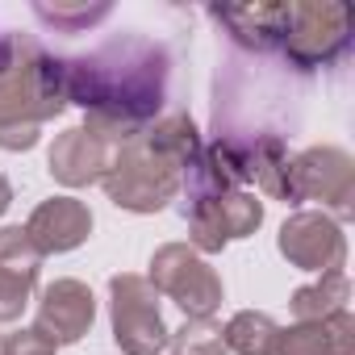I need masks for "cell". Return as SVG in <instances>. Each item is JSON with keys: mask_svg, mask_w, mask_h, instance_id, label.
Masks as SVG:
<instances>
[{"mask_svg": "<svg viewBox=\"0 0 355 355\" xmlns=\"http://www.w3.org/2000/svg\"><path fill=\"white\" fill-rule=\"evenodd\" d=\"M171 59L159 42L125 34L109 46L67 59L63 63V92L67 105L88 113L84 130L109 142L113 150L125 146L146 130V121L163 109Z\"/></svg>", "mask_w": 355, "mask_h": 355, "instance_id": "1", "label": "cell"}, {"mask_svg": "<svg viewBox=\"0 0 355 355\" xmlns=\"http://www.w3.org/2000/svg\"><path fill=\"white\" fill-rule=\"evenodd\" d=\"M67 109L63 59L38 38L0 30V150H30L42 138V121Z\"/></svg>", "mask_w": 355, "mask_h": 355, "instance_id": "2", "label": "cell"}, {"mask_svg": "<svg viewBox=\"0 0 355 355\" xmlns=\"http://www.w3.org/2000/svg\"><path fill=\"white\" fill-rule=\"evenodd\" d=\"M105 193L117 209L130 214H159L180 197V171L163 163L142 138H130L113 150V163L105 171Z\"/></svg>", "mask_w": 355, "mask_h": 355, "instance_id": "3", "label": "cell"}, {"mask_svg": "<svg viewBox=\"0 0 355 355\" xmlns=\"http://www.w3.org/2000/svg\"><path fill=\"white\" fill-rule=\"evenodd\" d=\"M109 318H113V343L125 355H159L171 338L159 313V293L146 276L121 272L109 280Z\"/></svg>", "mask_w": 355, "mask_h": 355, "instance_id": "4", "label": "cell"}, {"mask_svg": "<svg viewBox=\"0 0 355 355\" xmlns=\"http://www.w3.org/2000/svg\"><path fill=\"white\" fill-rule=\"evenodd\" d=\"M150 284L189 318H214L222 309V276L189 243H167L150 255Z\"/></svg>", "mask_w": 355, "mask_h": 355, "instance_id": "5", "label": "cell"}, {"mask_svg": "<svg viewBox=\"0 0 355 355\" xmlns=\"http://www.w3.org/2000/svg\"><path fill=\"white\" fill-rule=\"evenodd\" d=\"M351 42V9L334 0H297L288 34H284V55L297 67H326L334 63Z\"/></svg>", "mask_w": 355, "mask_h": 355, "instance_id": "6", "label": "cell"}, {"mask_svg": "<svg viewBox=\"0 0 355 355\" xmlns=\"http://www.w3.org/2000/svg\"><path fill=\"white\" fill-rule=\"evenodd\" d=\"M280 255L301 268V272H343L347 263V239H343V226L330 218V214H313V209H301L293 214L284 226H280V239H276Z\"/></svg>", "mask_w": 355, "mask_h": 355, "instance_id": "7", "label": "cell"}, {"mask_svg": "<svg viewBox=\"0 0 355 355\" xmlns=\"http://www.w3.org/2000/svg\"><path fill=\"white\" fill-rule=\"evenodd\" d=\"M293 189L297 205L301 201H322L338 218L351 214V193H355V163L338 146H309L293 155Z\"/></svg>", "mask_w": 355, "mask_h": 355, "instance_id": "8", "label": "cell"}, {"mask_svg": "<svg viewBox=\"0 0 355 355\" xmlns=\"http://www.w3.org/2000/svg\"><path fill=\"white\" fill-rule=\"evenodd\" d=\"M189 218V247L201 255H214V251H222L226 243H234V239H251L255 230H259V222H263V201H255L251 193H243V189H234V193H222L218 201H209V205H201V209H193V214H184Z\"/></svg>", "mask_w": 355, "mask_h": 355, "instance_id": "9", "label": "cell"}, {"mask_svg": "<svg viewBox=\"0 0 355 355\" xmlns=\"http://www.w3.org/2000/svg\"><path fill=\"white\" fill-rule=\"evenodd\" d=\"M92 318H96V297L84 280H55L42 288L38 297V318H34V330L46 334L55 347H67V343H80L88 330H92Z\"/></svg>", "mask_w": 355, "mask_h": 355, "instance_id": "10", "label": "cell"}, {"mask_svg": "<svg viewBox=\"0 0 355 355\" xmlns=\"http://www.w3.org/2000/svg\"><path fill=\"white\" fill-rule=\"evenodd\" d=\"M42 255L26 226H0V322H17L34 297Z\"/></svg>", "mask_w": 355, "mask_h": 355, "instance_id": "11", "label": "cell"}, {"mask_svg": "<svg viewBox=\"0 0 355 355\" xmlns=\"http://www.w3.org/2000/svg\"><path fill=\"white\" fill-rule=\"evenodd\" d=\"M46 163H51V175H55L59 184L88 189V184H101L105 180V171L113 163V146L101 142L96 134H88L84 125H71V130H63L55 138Z\"/></svg>", "mask_w": 355, "mask_h": 355, "instance_id": "12", "label": "cell"}, {"mask_svg": "<svg viewBox=\"0 0 355 355\" xmlns=\"http://www.w3.org/2000/svg\"><path fill=\"white\" fill-rule=\"evenodd\" d=\"M26 234L30 243L38 247V255H63V251H76L80 243H88L92 234V209L76 197H51L42 201L30 222H26Z\"/></svg>", "mask_w": 355, "mask_h": 355, "instance_id": "13", "label": "cell"}, {"mask_svg": "<svg viewBox=\"0 0 355 355\" xmlns=\"http://www.w3.org/2000/svg\"><path fill=\"white\" fill-rule=\"evenodd\" d=\"M209 17L218 26H226L239 46L263 55V51L284 46L293 5H226V9H209Z\"/></svg>", "mask_w": 355, "mask_h": 355, "instance_id": "14", "label": "cell"}, {"mask_svg": "<svg viewBox=\"0 0 355 355\" xmlns=\"http://www.w3.org/2000/svg\"><path fill=\"white\" fill-rule=\"evenodd\" d=\"M355 351V322L351 309H338L322 322H297L276 330L268 355H351Z\"/></svg>", "mask_w": 355, "mask_h": 355, "instance_id": "15", "label": "cell"}, {"mask_svg": "<svg viewBox=\"0 0 355 355\" xmlns=\"http://www.w3.org/2000/svg\"><path fill=\"white\" fill-rule=\"evenodd\" d=\"M163 163H171L175 171H184L197 155H201V134H197V125H193V117L189 113H171V117H159L155 125H146L142 134H138Z\"/></svg>", "mask_w": 355, "mask_h": 355, "instance_id": "16", "label": "cell"}, {"mask_svg": "<svg viewBox=\"0 0 355 355\" xmlns=\"http://www.w3.org/2000/svg\"><path fill=\"white\" fill-rule=\"evenodd\" d=\"M347 301H351L347 272H326L318 284H305L293 293V318L297 322H322V318L347 309Z\"/></svg>", "mask_w": 355, "mask_h": 355, "instance_id": "17", "label": "cell"}, {"mask_svg": "<svg viewBox=\"0 0 355 355\" xmlns=\"http://www.w3.org/2000/svg\"><path fill=\"white\" fill-rule=\"evenodd\" d=\"M276 330H280V326H276L272 313H263V309H243V313H234V318L222 326V338H226V351H230V355H268Z\"/></svg>", "mask_w": 355, "mask_h": 355, "instance_id": "18", "label": "cell"}, {"mask_svg": "<svg viewBox=\"0 0 355 355\" xmlns=\"http://www.w3.org/2000/svg\"><path fill=\"white\" fill-rule=\"evenodd\" d=\"M109 13H113L109 0H101V5H88V0H55V5H46V0H38L34 5V17L59 34H84V30L101 26Z\"/></svg>", "mask_w": 355, "mask_h": 355, "instance_id": "19", "label": "cell"}, {"mask_svg": "<svg viewBox=\"0 0 355 355\" xmlns=\"http://www.w3.org/2000/svg\"><path fill=\"white\" fill-rule=\"evenodd\" d=\"M167 343L175 347V355H230L226 338H222V326L214 318H184V326L171 330Z\"/></svg>", "mask_w": 355, "mask_h": 355, "instance_id": "20", "label": "cell"}, {"mask_svg": "<svg viewBox=\"0 0 355 355\" xmlns=\"http://www.w3.org/2000/svg\"><path fill=\"white\" fill-rule=\"evenodd\" d=\"M59 347L46 338V334H38L34 326L30 330H13L9 338H0V355H55Z\"/></svg>", "mask_w": 355, "mask_h": 355, "instance_id": "21", "label": "cell"}, {"mask_svg": "<svg viewBox=\"0 0 355 355\" xmlns=\"http://www.w3.org/2000/svg\"><path fill=\"white\" fill-rule=\"evenodd\" d=\"M9 205H13V184L5 180V175H0V214H5Z\"/></svg>", "mask_w": 355, "mask_h": 355, "instance_id": "22", "label": "cell"}]
</instances>
